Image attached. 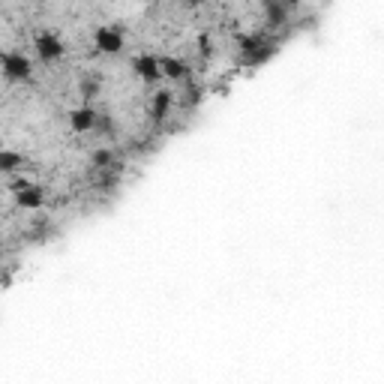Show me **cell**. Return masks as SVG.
<instances>
[{
  "mask_svg": "<svg viewBox=\"0 0 384 384\" xmlns=\"http://www.w3.org/2000/svg\"><path fill=\"white\" fill-rule=\"evenodd\" d=\"M276 51V42L268 39V36H243L240 39V60L247 63V67H259V63H264L270 55Z\"/></svg>",
  "mask_w": 384,
  "mask_h": 384,
  "instance_id": "cell-1",
  "label": "cell"
},
{
  "mask_svg": "<svg viewBox=\"0 0 384 384\" xmlns=\"http://www.w3.org/2000/svg\"><path fill=\"white\" fill-rule=\"evenodd\" d=\"M0 72H4V78L6 81H27L30 78V72H34V67H30V60L21 55V51H4L0 55Z\"/></svg>",
  "mask_w": 384,
  "mask_h": 384,
  "instance_id": "cell-2",
  "label": "cell"
},
{
  "mask_svg": "<svg viewBox=\"0 0 384 384\" xmlns=\"http://www.w3.org/2000/svg\"><path fill=\"white\" fill-rule=\"evenodd\" d=\"M93 42H96V48H100L102 55H121L123 51V30L111 27V25H102V27H96Z\"/></svg>",
  "mask_w": 384,
  "mask_h": 384,
  "instance_id": "cell-3",
  "label": "cell"
},
{
  "mask_svg": "<svg viewBox=\"0 0 384 384\" xmlns=\"http://www.w3.org/2000/svg\"><path fill=\"white\" fill-rule=\"evenodd\" d=\"M13 196L18 201V207H27V210H39L46 205V192H42L36 184H27V180L13 184Z\"/></svg>",
  "mask_w": 384,
  "mask_h": 384,
  "instance_id": "cell-4",
  "label": "cell"
},
{
  "mask_svg": "<svg viewBox=\"0 0 384 384\" xmlns=\"http://www.w3.org/2000/svg\"><path fill=\"white\" fill-rule=\"evenodd\" d=\"M34 48H36L39 60H46V63L60 60V57H63V51H67V48H63V42L57 39V34H48V30H42V34L36 36Z\"/></svg>",
  "mask_w": 384,
  "mask_h": 384,
  "instance_id": "cell-5",
  "label": "cell"
},
{
  "mask_svg": "<svg viewBox=\"0 0 384 384\" xmlns=\"http://www.w3.org/2000/svg\"><path fill=\"white\" fill-rule=\"evenodd\" d=\"M132 72L144 81H159L163 78V69H159V60L153 55H135L132 57Z\"/></svg>",
  "mask_w": 384,
  "mask_h": 384,
  "instance_id": "cell-6",
  "label": "cell"
},
{
  "mask_svg": "<svg viewBox=\"0 0 384 384\" xmlns=\"http://www.w3.org/2000/svg\"><path fill=\"white\" fill-rule=\"evenodd\" d=\"M93 123H96V111L90 109V105H81V109H72L69 111L72 132H93Z\"/></svg>",
  "mask_w": 384,
  "mask_h": 384,
  "instance_id": "cell-7",
  "label": "cell"
},
{
  "mask_svg": "<svg viewBox=\"0 0 384 384\" xmlns=\"http://www.w3.org/2000/svg\"><path fill=\"white\" fill-rule=\"evenodd\" d=\"M159 69H163V76L172 78V81H184L189 76V67L180 57H163L159 60Z\"/></svg>",
  "mask_w": 384,
  "mask_h": 384,
  "instance_id": "cell-8",
  "label": "cell"
},
{
  "mask_svg": "<svg viewBox=\"0 0 384 384\" xmlns=\"http://www.w3.org/2000/svg\"><path fill=\"white\" fill-rule=\"evenodd\" d=\"M172 102H174V93H168V90L153 93V100H151V114L156 117V121H163V117L168 114V109H172Z\"/></svg>",
  "mask_w": 384,
  "mask_h": 384,
  "instance_id": "cell-9",
  "label": "cell"
},
{
  "mask_svg": "<svg viewBox=\"0 0 384 384\" xmlns=\"http://www.w3.org/2000/svg\"><path fill=\"white\" fill-rule=\"evenodd\" d=\"M25 168V156L15 151H0V174H15Z\"/></svg>",
  "mask_w": 384,
  "mask_h": 384,
  "instance_id": "cell-10",
  "label": "cell"
},
{
  "mask_svg": "<svg viewBox=\"0 0 384 384\" xmlns=\"http://www.w3.org/2000/svg\"><path fill=\"white\" fill-rule=\"evenodd\" d=\"M288 9H294V6H288V4H264V18H268V25H285Z\"/></svg>",
  "mask_w": 384,
  "mask_h": 384,
  "instance_id": "cell-11",
  "label": "cell"
},
{
  "mask_svg": "<svg viewBox=\"0 0 384 384\" xmlns=\"http://www.w3.org/2000/svg\"><path fill=\"white\" fill-rule=\"evenodd\" d=\"M78 90H81V100H93V96L100 93V78H96V76H84Z\"/></svg>",
  "mask_w": 384,
  "mask_h": 384,
  "instance_id": "cell-12",
  "label": "cell"
},
{
  "mask_svg": "<svg viewBox=\"0 0 384 384\" xmlns=\"http://www.w3.org/2000/svg\"><path fill=\"white\" fill-rule=\"evenodd\" d=\"M201 100V88H196V84H192V88H186V96H184V105H196Z\"/></svg>",
  "mask_w": 384,
  "mask_h": 384,
  "instance_id": "cell-13",
  "label": "cell"
}]
</instances>
